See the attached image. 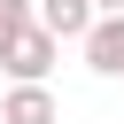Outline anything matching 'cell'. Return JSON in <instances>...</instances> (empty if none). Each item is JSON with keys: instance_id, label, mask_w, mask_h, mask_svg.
<instances>
[{"instance_id": "277c9868", "label": "cell", "mask_w": 124, "mask_h": 124, "mask_svg": "<svg viewBox=\"0 0 124 124\" xmlns=\"http://www.w3.org/2000/svg\"><path fill=\"white\" fill-rule=\"evenodd\" d=\"M0 124H62V108H54V93H46V85H8Z\"/></svg>"}, {"instance_id": "6da1fadb", "label": "cell", "mask_w": 124, "mask_h": 124, "mask_svg": "<svg viewBox=\"0 0 124 124\" xmlns=\"http://www.w3.org/2000/svg\"><path fill=\"white\" fill-rule=\"evenodd\" d=\"M54 62H62V39H54V31H39V23H31V31H16V46L0 54L8 85H46V70H54Z\"/></svg>"}, {"instance_id": "3957f363", "label": "cell", "mask_w": 124, "mask_h": 124, "mask_svg": "<svg viewBox=\"0 0 124 124\" xmlns=\"http://www.w3.org/2000/svg\"><path fill=\"white\" fill-rule=\"evenodd\" d=\"M78 54H85V70H93V78H124V16H101V23L85 31V46H78Z\"/></svg>"}, {"instance_id": "8992f818", "label": "cell", "mask_w": 124, "mask_h": 124, "mask_svg": "<svg viewBox=\"0 0 124 124\" xmlns=\"http://www.w3.org/2000/svg\"><path fill=\"white\" fill-rule=\"evenodd\" d=\"M93 8H101V16H124V0H93Z\"/></svg>"}, {"instance_id": "5b68a950", "label": "cell", "mask_w": 124, "mask_h": 124, "mask_svg": "<svg viewBox=\"0 0 124 124\" xmlns=\"http://www.w3.org/2000/svg\"><path fill=\"white\" fill-rule=\"evenodd\" d=\"M39 23V0H0V54L16 46V31H31Z\"/></svg>"}, {"instance_id": "7a4b0ae2", "label": "cell", "mask_w": 124, "mask_h": 124, "mask_svg": "<svg viewBox=\"0 0 124 124\" xmlns=\"http://www.w3.org/2000/svg\"><path fill=\"white\" fill-rule=\"evenodd\" d=\"M101 23L93 0H39V31H54L62 46H85V31Z\"/></svg>"}]
</instances>
